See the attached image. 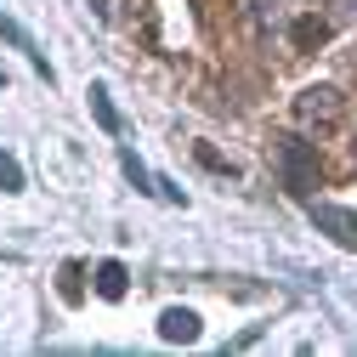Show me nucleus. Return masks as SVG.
Returning a JSON list of instances; mask_svg holds the SVG:
<instances>
[{"instance_id":"obj_5","label":"nucleus","mask_w":357,"mask_h":357,"mask_svg":"<svg viewBox=\"0 0 357 357\" xmlns=\"http://www.w3.org/2000/svg\"><path fill=\"white\" fill-rule=\"evenodd\" d=\"M159 335H165V340H176V346L199 340V312H188V306H170L165 318H159Z\"/></svg>"},{"instance_id":"obj_14","label":"nucleus","mask_w":357,"mask_h":357,"mask_svg":"<svg viewBox=\"0 0 357 357\" xmlns=\"http://www.w3.org/2000/svg\"><path fill=\"white\" fill-rule=\"evenodd\" d=\"M91 12H97V17H108V0H91Z\"/></svg>"},{"instance_id":"obj_2","label":"nucleus","mask_w":357,"mask_h":357,"mask_svg":"<svg viewBox=\"0 0 357 357\" xmlns=\"http://www.w3.org/2000/svg\"><path fill=\"white\" fill-rule=\"evenodd\" d=\"M306 215H312V227L329 233L340 250H357V215H351L346 204H324V199H312V204H306Z\"/></svg>"},{"instance_id":"obj_9","label":"nucleus","mask_w":357,"mask_h":357,"mask_svg":"<svg viewBox=\"0 0 357 357\" xmlns=\"http://www.w3.org/2000/svg\"><path fill=\"white\" fill-rule=\"evenodd\" d=\"M0 193H23V165L0 148Z\"/></svg>"},{"instance_id":"obj_10","label":"nucleus","mask_w":357,"mask_h":357,"mask_svg":"<svg viewBox=\"0 0 357 357\" xmlns=\"http://www.w3.org/2000/svg\"><path fill=\"white\" fill-rule=\"evenodd\" d=\"M199 165H204V170H215V176H238V165H233V159H221L215 148H199Z\"/></svg>"},{"instance_id":"obj_11","label":"nucleus","mask_w":357,"mask_h":357,"mask_svg":"<svg viewBox=\"0 0 357 357\" xmlns=\"http://www.w3.org/2000/svg\"><path fill=\"white\" fill-rule=\"evenodd\" d=\"M324 34H329V23H318V17H306V23H295V40H301V46H318Z\"/></svg>"},{"instance_id":"obj_4","label":"nucleus","mask_w":357,"mask_h":357,"mask_svg":"<svg viewBox=\"0 0 357 357\" xmlns=\"http://www.w3.org/2000/svg\"><path fill=\"white\" fill-rule=\"evenodd\" d=\"M0 40H6V46H17V52H23V57H29L40 74H46V79H57V74H52V63H46V52H40L34 40H29V29H23V23H12L6 12H0Z\"/></svg>"},{"instance_id":"obj_1","label":"nucleus","mask_w":357,"mask_h":357,"mask_svg":"<svg viewBox=\"0 0 357 357\" xmlns=\"http://www.w3.org/2000/svg\"><path fill=\"white\" fill-rule=\"evenodd\" d=\"M278 170H284V188L295 199H312V188H318V148L312 142H284Z\"/></svg>"},{"instance_id":"obj_6","label":"nucleus","mask_w":357,"mask_h":357,"mask_svg":"<svg viewBox=\"0 0 357 357\" xmlns=\"http://www.w3.org/2000/svg\"><path fill=\"white\" fill-rule=\"evenodd\" d=\"M97 295H102V301H119V295H125V266H119V261H102V266H97Z\"/></svg>"},{"instance_id":"obj_13","label":"nucleus","mask_w":357,"mask_h":357,"mask_svg":"<svg viewBox=\"0 0 357 357\" xmlns=\"http://www.w3.org/2000/svg\"><path fill=\"white\" fill-rule=\"evenodd\" d=\"M335 6H340V17H357V0H335Z\"/></svg>"},{"instance_id":"obj_3","label":"nucleus","mask_w":357,"mask_h":357,"mask_svg":"<svg viewBox=\"0 0 357 357\" xmlns=\"http://www.w3.org/2000/svg\"><path fill=\"white\" fill-rule=\"evenodd\" d=\"M295 114L301 119H340V91H329V85H312V91H301V102H295Z\"/></svg>"},{"instance_id":"obj_15","label":"nucleus","mask_w":357,"mask_h":357,"mask_svg":"<svg viewBox=\"0 0 357 357\" xmlns=\"http://www.w3.org/2000/svg\"><path fill=\"white\" fill-rule=\"evenodd\" d=\"M0 85H6V74H0Z\"/></svg>"},{"instance_id":"obj_12","label":"nucleus","mask_w":357,"mask_h":357,"mask_svg":"<svg viewBox=\"0 0 357 357\" xmlns=\"http://www.w3.org/2000/svg\"><path fill=\"white\" fill-rule=\"evenodd\" d=\"M63 295L79 301V266H63Z\"/></svg>"},{"instance_id":"obj_8","label":"nucleus","mask_w":357,"mask_h":357,"mask_svg":"<svg viewBox=\"0 0 357 357\" xmlns=\"http://www.w3.org/2000/svg\"><path fill=\"white\" fill-rule=\"evenodd\" d=\"M119 165H125V176H130V182H137V193H153V176H148V165H142L137 153H130V148H119Z\"/></svg>"},{"instance_id":"obj_7","label":"nucleus","mask_w":357,"mask_h":357,"mask_svg":"<svg viewBox=\"0 0 357 357\" xmlns=\"http://www.w3.org/2000/svg\"><path fill=\"white\" fill-rule=\"evenodd\" d=\"M91 114H97V125L108 130V137H119V114H114V102H108L102 85H91Z\"/></svg>"}]
</instances>
